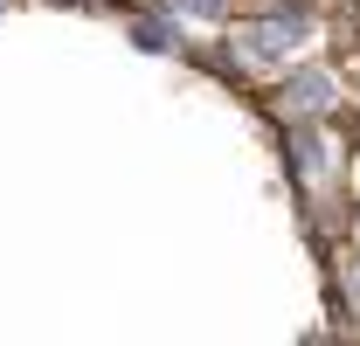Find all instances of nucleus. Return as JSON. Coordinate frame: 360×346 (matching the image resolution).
<instances>
[{
  "label": "nucleus",
  "instance_id": "1",
  "mask_svg": "<svg viewBox=\"0 0 360 346\" xmlns=\"http://www.w3.org/2000/svg\"><path fill=\"white\" fill-rule=\"evenodd\" d=\"M340 111V77L326 70V63H298L284 84L270 90V118L291 132V125H326Z\"/></svg>",
  "mask_w": 360,
  "mask_h": 346
},
{
  "label": "nucleus",
  "instance_id": "2",
  "mask_svg": "<svg viewBox=\"0 0 360 346\" xmlns=\"http://www.w3.org/2000/svg\"><path fill=\"white\" fill-rule=\"evenodd\" d=\"M132 35L146 49H174V28H167V21H132Z\"/></svg>",
  "mask_w": 360,
  "mask_h": 346
},
{
  "label": "nucleus",
  "instance_id": "3",
  "mask_svg": "<svg viewBox=\"0 0 360 346\" xmlns=\"http://www.w3.org/2000/svg\"><path fill=\"white\" fill-rule=\"evenodd\" d=\"M0 7H7V0H0Z\"/></svg>",
  "mask_w": 360,
  "mask_h": 346
}]
</instances>
